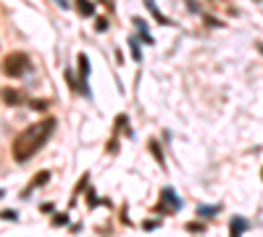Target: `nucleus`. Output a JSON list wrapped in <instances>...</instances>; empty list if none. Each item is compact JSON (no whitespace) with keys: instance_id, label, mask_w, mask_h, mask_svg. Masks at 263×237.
Masks as SVG:
<instances>
[{"instance_id":"obj_1","label":"nucleus","mask_w":263,"mask_h":237,"mask_svg":"<svg viewBox=\"0 0 263 237\" xmlns=\"http://www.w3.org/2000/svg\"><path fill=\"white\" fill-rule=\"evenodd\" d=\"M55 126H58V121H55L53 116H48V119H42V121L27 126L21 135H16V140H13V145H11V150H13V161H16V163L29 161V158L37 153V150L50 140V135H53V129H55Z\"/></svg>"},{"instance_id":"obj_2","label":"nucleus","mask_w":263,"mask_h":237,"mask_svg":"<svg viewBox=\"0 0 263 237\" xmlns=\"http://www.w3.org/2000/svg\"><path fill=\"white\" fill-rule=\"evenodd\" d=\"M29 71V58H27V53H21V50H13V53H8L6 58H3V74L6 77H24Z\"/></svg>"},{"instance_id":"obj_3","label":"nucleus","mask_w":263,"mask_h":237,"mask_svg":"<svg viewBox=\"0 0 263 237\" xmlns=\"http://www.w3.org/2000/svg\"><path fill=\"white\" fill-rule=\"evenodd\" d=\"M161 200H163V203H161L156 211H166V208H168V211H179V208H182V200L177 198V192H174L171 187H163V190H161Z\"/></svg>"},{"instance_id":"obj_4","label":"nucleus","mask_w":263,"mask_h":237,"mask_svg":"<svg viewBox=\"0 0 263 237\" xmlns=\"http://www.w3.org/2000/svg\"><path fill=\"white\" fill-rule=\"evenodd\" d=\"M77 63H79V74H82V93L90 95V90H87V77H90V61H87V56H84V53H79Z\"/></svg>"},{"instance_id":"obj_5","label":"nucleus","mask_w":263,"mask_h":237,"mask_svg":"<svg viewBox=\"0 0 263 237\" xmlns=\"http://www.w3.org/2000/svg\"><path fill=\"white\" fill-rule=\"evenodd\" d=\"M48 179H50V171H40V174H37V177H34V179H32V182L27 185V190H24V192H21V198H27V195H29V192L34 190V187H40V185H45Z\"/></svg>"},{"instance_id":"obj_6","label":"nucleus","mask_w":263,"mask_h":237,"mask_svg":"<svg viewBox=\"0 0 263 237\" xmlns=\"http://www.w3.org/2000/svg\"><path fill=\"white\" fill-rule=\"evenodd\" d=\"M0 98H3V103H8V105H21V93H16L13 87H3L0 90Z\"/></svg>"},{"instance_id":"obj_7","label":"nucleus","mask_w":263,"mask_h":237,"mask_svg":"<svg viewBox=\"0 0 263 237\" xmlns=\"http://www.w3.org/2000/svg\"><path fill=\"white\" fill-rule=\"evenodd\" d=\"M145 6H147V11L153 13V19H156L158 24H163V27H168V24H171V21H168V19H166V16H163V13L158 11V6H156V0H145Z\"/></svg>"},{"instance_id":"obj_8","label":"nucleus","mask_w":263,"mask_h":237,"mask_svg":"<svg viewBox=\"0 0 263 237\" xmlns=\"http://www.w3.org/2000/svg\"><path fill=\"white\" fill-rule=\"evenodd\" d=\"M132 24L137 27V32H140L142 42H147V45H153V42H156V40H153V34L147 32V21H142V19H135V21H132Z\"/></svg>"},{"instance_id":"obj_9","label":"nucleus","mask_w":263,"mask_h":237,"mask_svg":"<svg viewBox=\"0 0 263 237\" xmlns=\"http://www.w3.org/2000/svg\"><path fill=\"white\" fill-rule=\"evenodd\" d=\"M147 148H150V153L153 158H156L161 166H166V158H163V150H161V142L158 140H147Z\"/></svg>"},{"instance_id":"obj_10","label":"nucleus","mask_w":263,"mask_h":237,"mask_svg":"<svg viewBox=\"0 0 263 237\" xmlns=\"http://www.w3.org/2000/svg\"><path fill=\"white\" fill-rule=\"evenodd\" d=\"M74 3H77V11L82 16H92L95 13V3H92V0H74Z\"/></svg>"},{"instance_id":"obj_11","label":"nucleus","mask_w":263,"mask_h":237,"mask_svg":"<svg viewBox=\"0 0 263 237\" xmlns=\"http://www.w3.org/2000/svg\"><path fill=\"white\" fill-rule=\"evenodd\" d=\"M116 135H126V137H132V129H129V119L121 114L119 119H116Z\"/></svg>"},{"instance_id":"obj_12","label":"nucleus","mask_w":263,"mask_h":237,"mask_svg":"<svg viewBox=\"0 0 263 237\" xmlns=\"http://www.w3.org/2000/svg\"><path fill=\"white\" fill-rule=\"evenodd\" d=\"M245 229H248V222H245V219H239V216L232 219V224H229V232H232V234H242Z\"/></svg>"},{"instance_id":"obj_13","label":"nucleus","mask_w":263,"mask_h":237,"mask_svg":"<svg viewBox=\"0 0 263 237\" xmlns=\"http://www.w3.org/2000/svg\"><path fill=\"white\" fill-rule=\"evenodd\" d=\"M216 211H218V206H200V208H197V213H200L203 219H211Z\"/></svg>"},{"instance_id":"obj_14","label":"nucleus","mask_w":263,"mask_h":237,"mask_svg":"<svg viewBox=\"0 0 263 237\" xmlns=\"http://www.w3.org/2000/svg\"><path fill=\"white\" fill-rule=\"evenodd\" d=\"M129 50H132V58H135V61L142 58V53H140V42H137V40H129Z\"/></svg>"},{"instance_id":"obj_15","label":"nucleus","mask_w":263,"mask_h":237,"mask_svg":"<svg viewBox=\"0 0 263 237\" xmlns=\"http://www.w3.org/2000/svg\"><path fill=\"white\" fill-rule=\"evenodd\" d=\"M63 224H69V216H66V213H58V216H53V227H63Z\"/></svg>"},{"instance_id":"obj_16","label":"nucleus","mask_w":263,"mask_h":237,"mask_svg":"<svg viewBox=\"0 0 263 237\" xmlns=\"http://www.w3.org/2000/svg\"><path fill=\"white\" fill-rule=\"evenodd\" d=\"M29 105H32V108H34V111H40V114H42V111H45V108H48V100H32Z\"/></svg>"},{"instance_id":"obj_17","label":"nucleus","mask_w":263,"mask_h":237,"mask_svg":"<svg viewBox=\"0 0 263 237\" xmlns=\"http://www.w3.org/2000/svg\"><path fill=\"white\" fill-rule=\"evenodd\" d=\"M0 219H6V222H16V211H11V208L0 211Z\"/></svg>"},{"instance_id":"obj_18","label":"nucleus","mask_w":263,"mask_h":237,"mask_svg":"<svg viewBox=\"0 0 263 237\" xmlns=\"http://www.w3.org/2000/svg\"><path fill=\"white\" fill-rule=\"evenodd\" d=\"M108 29V19H98L95 21V32H105Z\"/></svg>"},{"instance_id":"obj_19","label":"nucleus","mask_w":263,"mask_h":237,"mask_svg":"<svg viewBox=\"0 0 263 237\" xmlns=\"http://www.w3.org/2000/svg\"><path fill=\"white\" fill-rule=\"evenodd\" d=\"M108 153H119V137H111V142H108Z\"/></svg>"},{"instance_id":"obj_20","label":"nucleus","mask_w":263,"mask_h":237,"mask_svg":"<svg viewBox=\"0 0 263 237\" xmlns=\"http://www.w3.org/2000/svg\"><path fill=\"white\" fill-rule=\"evenodd\" d=\"M203 229H205V227L197 224V222H190V224H187V232H203Z\"/></svg>"},{"instance_id":"obj_21","label":"nucleus","mask_w":263,"mask_h":237,"mask_svg":"<svg viewBox=\"0 0 263 237\" xmlns=\"http://www.w3.org/2000/svg\"><path fill=\"white\" fill-rule=\"evenodd\" d=\"M205 24H211V27H224V24H221V21H218V19H211V16L205 19Z\"/></svg>"},{"instance_id":"obj_22","label":"nucleus","mask_w":263,"mask_h":237,"mask_svg":"<svg viewBox=\"0 0 263 237\" xmlns=\"http://www.w3.org/2000/svg\"><path fill=\"white\" fill-rule=\"evenodd\" d=\"M100 3H103L108 11H114V8H116V6H114V0H100Z\"/></svg>"},{"instance_id":"obj_23","label":"nucleus","mask_w":263,"mask_h":237,"mask_svg":"<svg viewBox=\"0 0 263 237\" xmlns=\"http://www.w3.org/2000/svg\"><path fill=\"white\" fill-rule=\"evenodd\" d=\"M142 227H145V229H156V227H158V222H145Z\"/></svg>"},{"instance_id":"obj_24","label":"nucleus","mask_w":263,"mask_h":237,"mask_svg":"<svg viewBox=\"0 0 263 237\" xmlns=\"http://www.w3.org/2000/svg\"><path fill=\"white\" fill-rule=\"evenodd\" d=\"M255 48H258V50L263 53V42H255Z\"/></svg>"},{"instance_id":"obj_25","label":"nucleus","mask_w":263,"mask_h":237,"mask_svg":"<svg viewBox=\"0 0 263 237\" xmlns=\"http://www.w3.org/2000/svg\"><path fill=\"white\" fill-rule=\"evenodd\" d=\"M3 195H6V190H0V198H3Z\"/></svg>"},{"instance_id":"obj_26","label":"nucleus","mask_w":263,"mask_h":237,"mask_svg":"<svg viewBox=\"0 0 263 237\" xmlns=\"http://www.w3.org/2000/svg\"><path fill=\"white\" fill-rule=\"evenodd\" d=\"M260 179H263V169H260Z\"/></svg>"}]
</instances>
